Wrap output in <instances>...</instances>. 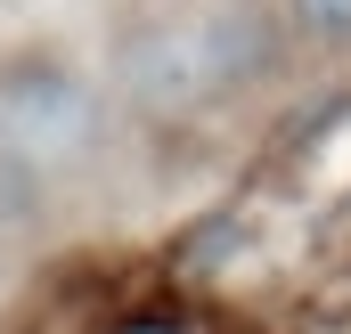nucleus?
<instances>
[{
    "mask_svg": "<svg viewBox=\"0 0 351 334\" xmlns=\"http://www.w3.org/2000/svg\"><path fill=\"white\" fill-rule=\"evenodd\" d=\"M269 49V25L254 8H221L204 25H180V33H147L131 49V98L156 106V114H188V106H213L221 90H237Z\"/></svg>",
    "mask_w": 351,
    "mask_h": 334,
    "instance_id": "f257e3e1",
    "label": "nucleus"
},
{
    "mask_svg": "<svg viewBox=\"0 0 351 334\" xmlns=\"http://www.w3.org/2000/svg\"><path fill=\"white\" fill-rule=\"evenodd\" d=\"M0 131L25 147V155H74L90 139V90L58 66L41 74H16V90L0 98Z\"/></svg>",
    "mask_w": 351,
    "mask_h": 334,
    "instance_id": "f03ea898",
    "label": "nucleus"
},
{
    "mask_svg": "<svg viewBox=\"0 0 351 334\" xmlns=\"http://www.w3.org/2000/svg\"><path fill=\"white\" fill-rule=\"evenodd\" d=\"M311 41H351V0H286Z\"/></svg>",
    "mask_w": 351,
    "mask_h": 334,
    "instance_id": "7ed1b4c3",
    "label": "nucleus"
}]
</instances>
